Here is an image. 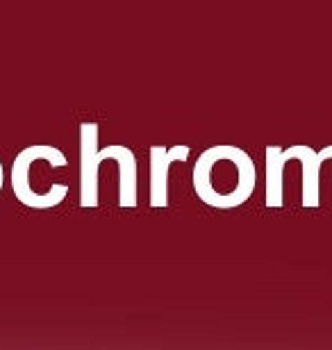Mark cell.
I'll list each match as a JSON object with an SVG mask.
<instances>
[{
  "label": "cell",
  "instance_id": "obj_1",
  "mask_svg": "<svg viewBox=\"0 0 332 350\" xmlns=\"http://www.w3.org/2000/svg\"><path fill=\"white\" fill-rule=\"evenodd\" d=\"M292 159L303 164V207H319L321 205V166L332 159V146L314 150L312 146H289L280 150L278 146L266 148V207L285 205V166Z\"/></svg>",
  "mask_w": 332,
  "mask_h": 350
},
{
  "label": "cell",
  "instance_id": "obj_2",
  "mask_svg": "<svg viewBox=\"0 0 332 350\" xmlns=\"http://www.w3.org/2000/svg\"><path fill=\"white\" fill-rule=\"evenodd\" d=\"M34 162H48V166H53V169L68 166L66 155L60 148H55V146H27V148H23L14 157L12 164V189L16 200L21 205L32 209H51L62 205L68 196V185L55 182L46 193H37L30 182V171Z\"/></svg>",
  "mask_w": 332,
  "mask_h": 350
},
{
  "label": "cell",
  "instance_id": "obj_3",
  "mask_svg": "<svg viewBox=\"0 0 332 350\" xmlns=\"http://www.w3.org/2000/svg\"><path fill=\"white\" fill-rule=\"evenodd\" d=\"M98 125H80V207H98Z\"/></svg>",
  "mask_w": 332,
  "mask_h": 350
},
{
  "label": "cell",
  "instance_id": "obj_4",
  "mask_svg": "<svg viewBox=\"0 0 332 350\" xmlns=\"http://www.w3.org/2000/svg\"><path fill=\"white\" fill-rule=\"evenodd\" d=\"M189 146H153L151 148V207L168 205V169L175 162H187Z\"/></svg>",
  "mask_w": 332,
  "mask_h": 350
},
{
  "label": "cell",
  "instance_id": "obj_5",
  "mask_svg": "<svg viewBox=\"0 0 332 350\" xmlns=\"http://www.w3.org/2000/svg\"><path fill=\"white\" fill-rule=\"evenodd\" d=\"M98 157L103 159H114L118 164V173H121V182H118V205L121 207H137L139 196H137V157L128 146H105L103 150H98Z\"/></svg>",
  "mask_w": 332,
  "mask_h": 350
},
{
  "label": "cell",
  "instance_id": "obj_6",
  "mask_svg": "<svg viewBox=\"0 0 332 350\" xmlns=\"http://www.w3.org/2000/svg\"><path fill=\"white\" fill-rule=\"evenodd\" d=\"M3 185H5V169H3V162H0V191H3Z\"/></svg>",
  "mask_w": 332,
  "mask_h": 350
}]
</instances>
